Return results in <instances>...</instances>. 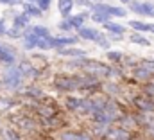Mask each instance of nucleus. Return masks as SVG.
Listing matches in <instances>:
<instances>
[{
  "label": "nucleus",
  "instance_id": "9d476101",
  "mask_svg": "<svg viewBox=\"0 0 154 140\" xmlns=\"http://www.w3.org/2000/svg\"><path fill=\"white\" fill-rule=\"evenodd\" d=\"M74 7V0H57V9L63 16H70Z\"/></svg>",
  "mask_w": 154,
  "mask_h": 140
},
{
  "label": "nucleus",
  "instance_id": "5701e85b",
  "mask_svg": "<svg viewBox=\"0 0 154 140\" xmlns=\"http://www.w3.org/2000/svg\"><path fill=\"white\" fill-rule=\"evenodd\" d=\"M142 5H143V16L154 18V4L152 2H142Z\"/></svg>",
  "mask_w": 154,
  "mask_h": 140
},
{
  "label": "nucleus",
  "instance_id": "20e7f679",
  "mask_svg": "<svg viewBox=\"0 0 154 140\" xmlns=\"http://www.w3.org/2000/svg\"><path fill=\"white\" fill-rule=\"evenodd\" d=\"M133 104L136 106V110L140 113H143V115H154V99L145 97L143 94L138 95V97H134L133 99Z\"/></svg>",
  "mask_w": 154,
  "mask_h": 140
},
{
  "label": "nucleus",
  "instance_id": "bb28decb",
  "mask_svg": "<svg viewBox=\"0 0 154 140\" xmlns=\"http://www.w3.org/2000/svg\"><path fill=\"white\" fill-rule=\"evenodd\" d=\"M82 104V99H68L66 101V106L70 108V110H79Z\"/></svg>",
  "mask_w": 154,
  "mask_h": 140
},
{
  "label": "nucleus",
  "instance_id": "6e6552de",
  "mask_svg": "<svg viewBox=\"0 0 154 140\" xmlns=\"http://www.w3.org/2000/svg\"><path fill=\"white\" fill-rule=\"evenodd\" d=\"M79 36L88 41H99L102 33H99L97 29H91V27H82V29H79Z\"/></svg>",
  "mask_w": 154,
  "mask_h": 140
},
{
  "label": "nucleus",
  "instance_id": "f8f14e48",
  "mask_svg": "<svg viewBox=\"0 0 154 140\" xmlns=\"http://www.w3.org/2000/svg\"><path fill=\"white\" fill-rule=\"evenodd\" d=\"M104 29H106L109 34L124 36V33H125V27H124V25H120V24H115V22H108V24L104 25Z\"/></svg>",
  "mask_w": 154,
  "mask_h": 140
},
{
  "label": "nucleus",
  "instance_id": "a878e982",
  "mask_svg": "<svg viewBox=\"0 0 154 140\" xmlns=\"http://www.w3.org/2000/svg\"><path fill=\"white\" fill-rule=\"evenodd\" d=\"M108 59L113 61V63H120V61L124 59V54H122V52H113V50H111V52H108Z\"/></svg>",
  "mask_w": 154,
  "mask_h": 140
},
{
  "label": "nucleus",
  "instance_id": "1a4fd4ad",
  "mask_svg": "<svg viewBox=\"0 0 154 140\" xmlns=\"http://www.w3.org/2000/svg\"><path fill=\"white\" fill-rule=\"evenodd\" d=\"M38 36L34 34L31 29L29 31H25V34H23V47L29 50V49H34V47H38Z\"/></svg>",
  "mask_w": 154,
  "mask_h": 140
},
{
  "label": "nucleus",
  "instance_id": "0eeeda50",
  "mask_svg": "<svg viewBox=\"0 0 154 140\" xmlns=\"http://www.w3.org/2000/svg\"><path fill=\"white\" fill-rule=\"evenodd\" d=\"M106 138L108 140H131V133L127 131V129H124V128H116V129H109L108 131V135H106Z\"/></svg>",
  "mask_w": 154,
  "mask_h": 140
},
{
  "label": "nucleus",
  "instance_id": "a211bd4d",
  "mask_svg": "<svg viewBox=\"0 0 154 140\" xmlns=\"http://www.w3.org/2000/svg\"><path fill=\"white\" fill-rule=\"evenodd\" d=\"M109 18H111L109 14H106V13H99V11H93V14H91V20L97 22V24H102V25H106L108 22H111Z\"/></svg>",
  "mask_w": 154,
  "mask_h": 140
},
{
  "label": "nucleus",
  "instance_id": "c9c22d12",
  "mask_svg": "<svg viewBox=\"0 0 154 140\" xmlns=\"http://www.w3.org/2000/svg\"><path fill=\"white\" fill-rule=\"evenodd\" d=\"M120 2H122V4H131L133 0H120Z\"/></svg>",
  "mask_w": 154,
  "mask_h": 140
},
{
  "label": "nucleus",
  "instance_id": "ddd939ff",
  "mask_svg": "<svg viewBox=\"0 0 154 140\" xmlns=\"http://www.w3.org/2000/svg\"><path fill=\"white\" fill-rule=\"evenodd\" d=\"M75 41H77V38H74V36L54 38V47H61V49H65V47H68V45H74Z\"/></svg>",
  "mask_w": 154,
  "mask_h": 140
},
{
  "label": "nucleus",
  "instance_id": "6ab92c4d",
  "mask_svg": "<svg viewBox=\"0 0 154 140\" xmlns=\"http://www.w3.org/2000/svg\"><path fill=\"white\" fill-rule=\"evenodd\" d=\"M129 27L134 29L136 33H147V24L145 22H140V20H131L129 22Z\"/></svg>",
  "mask_w": 154,
  "mask_h": 140
},
{
  "label": "nucleus",
  "instance_id": "39448f33",
  "mask_svg": "<svg viewBox=\"0 0 154 140\" xmlns=\"http://www.w3.org/2000/svg\"><path fill=\"white\" fill-rule=\"evenodd\" d=\"M14 59H16V50L7 43H0V61H4L5 65H13Z\"/></svg>",
  "mask_w": 154,
  "mask_h": 140
},
{
  "label": "nucleus",
  "instance_id": "7c9ffc66",
  "mask_svg": "<svg viewBox=\"0 0 154 140\" xmlns=\"http://www.w3.org/2000/svg\"><path fill=\"white\" fill-rule=\"evenodd\" d=\"M22 0H0V4H5V5H18Z\"/></svg>",
  "mask_w": 154,
  "mask_h": 140
},
{
  "label": "nucleus",
  "instance_id": "2eb2a0df",
  "mask_svg": "<svg viewBox=\"0 0 154 140\" xmlns=\"http://www.w3.org/2000/svg\"><path fill=\"white\" fill-rule=\"evenodd\" d=\"M129 40L133 41V43H136V45H143V47H151V41L145 38V36L142 34V33H133V34L129 36Z\"/></svg>",
  "mask_w": 154,
  "mask_h": 140
},
{
  "label": "nucleus",
  "instance_id": "72a5a7b5",
  "mask_svg": "<svg viewBox=\"0 0 154 140\" xmlns=\"http://www.w3.org/2000/svg\"><path fill=\"white\" fill-rule=\"evenodd\" d=\"M147 33H152L154 34V24H147Z\"/></svg>",
  "mask_w": 154,
  "mask_h": 140
},
{
  "label": "nucleus",
  "instance_id": "f704fd0d",
  "mask_svg": "<svg viewBox=\"0 0 154 140\" xmlns=\"http://www.w3.org/2000/svg\"><path fill=\"white\" fill-rule=\"evenodd\" d=\"M4 33H5V29H4V24L0 22V34H4Z\"/></svg>",
  "mask_w": 154,
  "mask_h": 140
},
{
  "label": "nucleus",
  "instance_id": "393cba45",
  "mask_svg": "<svg viewBox=\"0 0 154 140\" xmlns=\"http://www.w3.org/2000/svg\"><path fill=\"white\" fill-rule=\"evenodd\" d=\"M138 65H140V67H143V68H147V70H151V72L154 74V59H152V58H145V59H142Z\"/></svg>",
  "mask_w": 154,
  "mask_h": 140
},
{
  "label": "nucleus",
  "instance_id": "412c9836",
  "mask_svg": "<svg viewBox=\"0 0 154 140\" xmlns=\"http://www.w3.org/2000/svg\"><path fill=\"white\" fill-rule=\"evenodd\" d=\"M31 31H32L34 34L38 36V38H45V36H50V34H48V29H47V27H41V25H32V27H31Z\"/></svg>",
  "mask_w": 154,
  "mask_h": 140
},
{
  "label": "nucleus",
  "instance_id": "f257e3e1",
  "mask_svg": "<svg viewBox=\"0 0 154 140\" xmlns=\"http://www.w3.org/2000/svg\"><path fill=\"white\" fill-rule=\"evenodd\" d=\"M22 81H23V74H22V70L16 68V67H9L2 74V83L9 90H18L22 86Z\"/></svg>",
  "mask_w": 154,
  "mask_h": 140
},
{
  "label": "nucleus",
  "instance_id": "c756f323",
  "mask_svg": "<svg viewBox=\"0 0 154 140\" xmlns=\"http://www.w3.org/2000/svg\"><path fill=\"white\" fill-rule=\"evenodd\" d=\"M5 138L7 140H20V137L14 131H5Z\"/></svg>",
  "mask_w": 154,
  "mask_h": 140
},
{
  "label": "nucleus",
  "instance_id": "7ed1b4c3",
  "mask_svg": "<svg viewBox=\"0 0 154 140\" xmlns=\"http://www.w3.org/2000/svg\"><path fill=\"white\" fill-rule=\"evenodd\" d=\"M82 84V79H77V77H70V75H61L54 81V86L57 90H63V92H72L77 90L79 86Z\"/></svg>",
  "mask_w": 154,
  "mask_h": 140
},
{
  "label": "nucleus",
  "instance_id": "473e14b6",
  "mask_svg": "<svg viewBox=\"0 0 154 140\" xmlns=\"http://www.w3.org/2000/svg\"><path fill=\"white\" fill-rule=\"evenodd\" d=\"M109 38H111V40H115V41H120L124 36H120V34H109Z\"/></svg>",
  "mask_w": 154,
  "mask_h": 140
},
{
  "label": "nucleus",
  "instance_id": "c85d7f7f",
  "mask_svg": "<svg viewBox=\"0 0 154 140\" xmlns=\"http://www.w3.org/2000/svg\"><path fill=\"white\" fill-rule=\"evenodd\" d=\"M59 29H61V31H70V29H72V25H70V22H68V20H65V22H61V24H59Z\"/></svg>",
  "mask_w": 154,
  "mask_h": 140
},
{
  "label": "nucleus",
  "instance_id": "f3484780",
  "mask_svg": "<svg viewBox=\"0 0 154 140\" xmlns=\"http://www.w3.org/2000/svg\"><path fill=\"white\" fill-rule=\"evenodd\" d=\"M61 140H90L88 135L84 133H74V131H66L61 135Z\"/></svg>",
  "mask_w": 154,
  "mask_h": 140
},
{
  "label": "nucleus",
  "instance_id": "4468645a",
  "mask_svg": "<svg viewBox=\"0 0 154 140\" xmlns=\"http://www.w3.org/2000/svg\"><path fill=\"white\" fill-rule=\"evenodd\" d=\"M59 54H61V56H77V58H82V56H86V52H84L82 49H72V47L59 49Z\"/></svg>",
  "mask_w": 154,
  "mask_h": 140
},
{
  "label": "nucleus",
  "instance_id": "f03ea898",
  "mask_svg": "<svg viewBox=\"0 0 154 140\" xmlns=\"http://www.w3.org/2000/svg\"><path fill=\"white\" fill-rule=\"evenodd\" d=\"M84 72H88L90 75H93V77H109L111 75V70L108 65H104V63H99V61H95V59H84L82 63H79Z\"/></svg>",
  "mask_w": 154,
  "mask_h": 140
},
{
  "label": "nucleus",
  "instance_id": "9b49d317",
  "mask_svg": "<svg viewBox=\"0 0 154 140\" xmlns=\"http://www.w3.org/2000/svg\"><path fill=\"white\" fill-rule=\"evenodd\" d=\"M88 16H86V13H81V14H75V16H68L66 20L70 22V25H72V29H82V25H84V20H86Z\"/></svg>",
  "mask_w": 154,
  "mask_h": 140
},
{
  "label": "nucleus",
  "instance_id": "cd10ccee",
  "mask_svg": "<svg viewBox=\"0 0 154 140\" xmlns=\"http://www.w3.org/2000/svg\"><path fill=\"white\" fill-rule=\"evenodd\" d=\"M97 43H99L100 47H104V49H108V47H109V40H108V38H106V36H104V34L100 36V40H99Z\"/></svg>",
  "mask_w": 154,
  "mask_h": 140
},
{
  "label": "nucleus",
  "instance_id": "aec40b11",
  "mask_svg": "<svg viewBox=\"0 0 154 140\" xmlns=\"http://www.w3.org/2000/svg\"><path fill=\"white\" fill-rule=\"evenodd\" d=\"M29 20H31V16H27V14H18V16L14 18V27H16V29H20V27H27Z\"/></svg>",
  "mask_w": 154,
  "mask_h": 140
},
{
  "label": "nucleus",
  "instance_id": "2f4dec72",
  "mask_svg": "<svg viewBox=\"0 0 154 140\" xmlns=\"http://www.w3.org/2000/svg\"><path fill=\"white\" fill-rule=\"evenodd\" d=\"M7 36H11V38H18L20 33H18V29H16V27H13L11 31H7Z\"/></svg>",
  "mask_w": 154,
  "mask_h": 140
},
{
  "label": "nucleus",
  "instance_id": "4be33fe9",
  "mask_svg": "<svg viewBox=\"0 0 154 140\" xmlns=\"http://www.w3.org/2000/svg\"><path fill=\"white\" fill-rule=\"evenodd\" d=\"M129 9H131L133 13H136V14H142V16H143V5H142V2L133 0V2L129 4Z\"/></svg>",
  "mask_w": 154,
  "mask_h": 140
},
{
  "label": "nucleus",
  "instance_id": "b1692460",
  "mask_svg": "<svg viewBox=\"0 0 154 140\" xmlns=\"http://www.w3.org/2000/svg\"><path fill=\"white\" fill-rule=\"evenodd\" d=\"M27 2H31V4H36L41 11H47V9L50 7V2H52V0H27Z\"/></svg>",
  "mask_w": 154,
  "mask_h": 140
},
{
  "label": "nucleus",
  "instance_id": "dca6fc26",
  "mask_svg": "<svg viewBox=\"0 0 154 140\" xmlns=\"http://www.w3.org/2000/svg\"><path fill=\"white\" fill-rule=\"evenodd\" d=\"M23 9H25V14L27 16H39L41 14V9H39L36 4H31V2H25L23 4Z\"/></svg>",
  "mask_w": 154,
  "mask_h": 140
},
{
  "label": "nucleus",
  "instance_id": "423d86ee",
  "mask_svg": "<svg viewBox=\"0 0 154 140\" xmlns=\"http://www.w3.org/2000/svg\"><path fill=\"white\" fill-rule=\"evenodd\" d=\"M133 77H134L136 81L147 84L149 81H152L154 79V74L151 72V70H147V68H143V67H140V65H136V67L133 68Z\"/></svg>",
  "mask_w": 154,
  "mask_h": 140
}]
</instances>
